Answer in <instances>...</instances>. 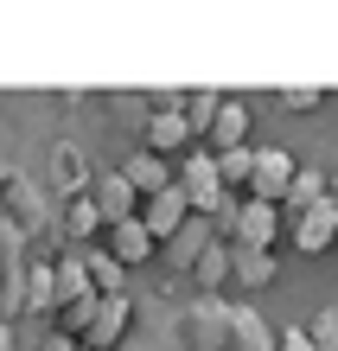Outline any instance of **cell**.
I'll return each instance as SVG.
<instances>
[{"mask_svg":"<svg viewBox=\"0 0 338 351\" xmlns=\"http://www.w3.org/2000/svg\"><path fill=\"white\" fill-rule=\"evenodd\" d=\"M90 204L102 211V223H121V217H134V204H141V198L128 192V179H121V173H109V179L90 192Z\"/></svg>","mask_w":338,"mask_h":351,"instance_id":"cell-15","label":"cell"},{"mask_svg":"<svg viewBox=\"0 0 338 351\" xmlns=\"http://www.w3.org/2000/svg\"><path fill=\"white\" fill-rule=\"evenodd\" d=\"M115 351H134V345H128V339H121V345H115Z\"/></svg>","mask_w":338,"mask_h":351,"instance_id":"cell-32","label":"cell"},{"mask_svg":"<svg viewBox=\"0 0 338 351\" xmlns=\"http://www.w3.org/2000/svg\"><path fill=\"white\" fill-rule=\"evenodd\" d=\"M192 339H198V351H230V306L204 300L192 313Z\"/></svg>","mask_w":338,"mask_h":351,"instance_id":"cell-14","label":"cell"},{"mask_svg":"<svg viewBox=\"0 0 338 351\" xmlns=\"http://www.w3.org/2000/svg\"><path fill=\"white\" fill-rule=\"evenodd\" d=\"M7 204H13V217L26 223V230H38V217H45V211H38V198H26V185H19V179H7Z\"/></svg>","mask_w":338,"mask_h":351,"instance_id":"cell-26","label":"cell"},{"mask_svg":"<svg viewBox=\"0 0 338 351\" xmlns=\"http://www.w3.org/2000/svg\"><path fill=\"white\" fill-rule=\"evenodd\" d=\"M83 275H90V287H96V294H121V262L109 256V250H90V243H83Z\"/></svg>","mask_w":338,"mask_h":351,"instance_id":"cell-18","label":"cell"},{"mask_svg":"<svg viewBox=\"0 0 338 351\" xmlns=\"http://www.w3.org/2000/svg\"><path fill=\"white\" fill-rule=\"evenodd\" d=\"M64 230H71L77 243H90V237L102 230V211L90 204V192H71V204H64Z\"/></svg>","mask_w":338,"mask_h":351,"instance_id":"cell-21","label":"cell"},{"mask_svg":"<svg viewBox=\"0 0 338 351\" xmlns=\"http://www.w3.org/2000/svg\"><path fill=\"white\" fill-rule=\"evenodd\" d=\"M224 230H230L237 250H268L274 230H281V211L262 204V198H243L237 204V192H224Z\"/></svg>","mask_w":338,"mask_h":351,"instance_id":"cell-2","label":"cell"},{"mask_svg":"<svg viewBox=\"0 0 338 351\" xmlns=\"http://www.w3.org/2000/svg\"><path fill=\"white\" fill-rule=\"evenodd\" d=\"M326 192H332V185H326V173H306V167H293V179H287L281 204H287V211H313V204H319Z\"/></svg>","mask_w":338,"mask_h":351,"instance_id":"cell-19","label":"cell"},{"mask_svg":"<svg viewBox=\"0 0 338 351\" xmlns=\"http://www.w3.org/2000/svg\"><path fill=\"white\" fill-rule=\"evenodd\" d=\"M306 345H313V351H338V313H332V306L306 326Z\"/></svg>","mask_w":338,"mask_h":351,"instance_id":"cell-27","label":"cell"},{"mask_svg":"<svg viewBox=\"0 0 338 351\" xmlns=\"http://www.w3.org/2000/svg\"><path fill=\"white\" fill-rule=\"evenodd\" d=\"M185 217H192V211H185V198H179V185H166V192H154V198H141V230L154 237V243H166V237H173V230H179Z\"/></svg>","mask_w":338,"mask_h":351,"instance_id":"cell-6","label":"cell"},{"mask_svg":"<svg viewBox=\"0 0 338 351\" xmlns=\"http://www.w3.org/2000/svg\"><path fill=\"white\" fill-rule=\"evenodd\" d=\"M128 313H134V300H128V294H102V300H96L90 332H83V351H115L121 339H128Z\"/></svg>","mask_w":338,"mask_h":351,"instance_id":"cell-4","label":"cell"},{"mask_svg":"<svg viewBox=\"0 0 338 351\" xmlns=\"http://www.w3.org/2000/svg\"><path fill=\"white\" fill-rule=\"evenodd\" d=\"M332 237H338V198L326 192L313 211H300V230H293V250L300 256H326L332 250Z\"/></svg>","mask_w":338,"mask_h":351,"instance_id":"cell-5","label":"cell"},{"mask_svg":"<svg viewBox=\"0 0 338 351\" xmlns=\"http://www.w3.org/2000/svg\"><path fill=\"white\" fill-rule=\"evenodd\" d=\"M173 185H179V198H185L192 217H217L224 211V185H217V167H210V147H185Z\"/></svg>","mask_w":338,"mask_h":351,"instance_id":"cell-1","label":"cell"},{"mask_svg":"<svg viewBox=\"0 0 338 351\" xmlns=\"http://www.w3.org/2000/svg\"><path fill=\"white\" fill-rule=\"evenodd\" d=\"M210 243H217V237H210V217H185L179 230L166 237V256H173L179 268H192V262H198V256L210 250Z\"/></svg>","mask_w":338,"mask_h":351,"instance_id":"cell-12","label":"cell"},{"mask_svg":"<svg viewBox=\"0 0 338 351\" xmlns=\"http://www.w3.org/2000/svg\"><path fill=\"white\" fill-rule=\"evenodd\" d=\"M210 167H217V185H224V192H243V185H249V167H256V147H217V154H210Z\"/></svg>","mask_w":338,"mask_h":351,"instance_id":"cell-16","label":"cell"},{"mask_svg":"<svg viewBox=\"0 0 338 351\" xmlns=\"http://www.w3.org/2000/svg\"><path fill=\"white\" fill-rule=\"evenodd\" d=\"M230 275H237L243 287H268L274 281V256L268 250H237V243H230Z\"/></svg>","mask_w":338,"mask_h":351,"instance_id":"cell-17","label":"cell"},{"mask_svg":"<svg viewBox=\"0 0 338 351\" xmlns=\"http://www.w3.org/2000/svg\"><path fill=\"white\" fill-rule=\"evenodd\" d=\"M217 102H224V90H185L179 115H185V128H192V141L210 134V115H217Z\"/></svg>","mask_w":338,"mask_h":351,"instance_id":"cell-20","label":"cell"},{"mask_svg":"<svg viewBox=\"0 0 338 351\" xmlns=\"http://www.w3.org/2000/svg\"><path fill=\"white\" fill-rule=\"evenodd\" d=\"M0 351H13V326H0Z\"/></svg>","mask_w":338,"mask_h":351,"instance_id":"cell-31","label":"cell"},{"mask_svg":"<svg viewBox=\"0 0 338 351\" xmlns=\"http://www.w3.org/2000/svg\"><path fill=\"white\" fill-rule=\"evenodd\" d=\"M121 179H128V192H134V198H154V192H166V185H173V160H160V154L134 147V160L121 167Z\"/></svg>","mask_w":338,"mask_h":351,"instance_id":"cell-7","label":"cell"},{"mask_svg":"<svg viewBox=\"0 0 338 351\" xmlns=\"http://www.w3.org/2000/svg\"><path fill=\"white\" fill-rule=\"evenodd\" d=\"M230 351H274V326L256 306H230Z\"/></svg>","mask_w":338,"mask_h":351,"instance_id":"cell-10","label":"cell"},{"mask_svg":"<svg viewBox=\"0 0 338 351\" xmlns=\"http://www.w3.org/2000/svg\"><path fill=\"white\" fill-rule=\"evenodd\" d=\"M96 300L102 294H90V300H71V306H58V332H64V339H83V332H90V319H96Z\"/></svg>","mask_w":338,"mask_h":351,"instance_id":"cell-22","label":"cell"},{"mask_svg":"<svg viewBox=\"0 0 338 351\" xmlns=\"http://www.w3.org/2000/svg\"><path fill=\"white\" fill-rule=\"evenodd\" d=\"M45 351H77V339H64V332H58V339H51Z\"/></svg>","mask_w":338,"mask_h":351,"instance_id":"cell-30","label":"cell"},{"mask_svg":"<svg viewBox=\"0 0 338 351\" xmlns=\"http://www.w3.org/2000/svg\"><path fill=\"white\" fill-rule=\"evenodd\" d=\"M160 243L141 230V217H121V223H109V256L121 262V268H134V262H147Z\"/></svg>","mask_w":338,"mask_h":351,"instance_id":"cell-11","label":"cell"},{"mask_svg":"<svg viewBox=\"0 0 338 351\" xmlns=\"http://www.w3.org/2000/svg\"><path fill=\"white\" fill-rule=\"evenodd\" d=\"M51 160H58V179H64V192H83V160H77V147H58Z\"/></svg>","mask_w":338,"mask_h":351,"instance_id":"cell-28","label":"cell"},{"mask_svg":"<svg viewBox=\"0 0 338 351\" xmlns=\"http://www.w3.org/2000/svg\"><path fill=\"white\" fill-rule=\"evenodd\" d=\"M96 294V287H90V275H83V256L71 250L64 262H51V300L58 306H71V300H90ZM58 306H51V313H58Z\"/></svg>","mask_w":338,"mask_h":351,"instance_id":"cell-13","label":"cell"},{"mask_svg":"<svg viewBox=\"0 0 338 351\" xmlns=\"http://www.w3.org/2000/svg\"><path fill=\"white\" fill-rule=\"evenodd\" d=\"M326 102V84H287L281 90V109H293V115H313Z\"/></svg>","mask_w":338,"mask_h":351,"instance_id":"cell-25","label":"cell"},{"mask_svg":"<svg viewBox=\"0 0 338 351\" xmlns=\"http://www.w3.org/2000/svg\"><path fill=\"white\" fill-rule=\"evenodd\" d=\"M210 154H217V147H243V141H249V102H237V96H224L217 102V115H210Z\"/></svg>","mask_w":338,"mask_h":351,"instance_id":"cell-9","label":"cell"},{"mask_svg":"<svg viewBox=\"0 0 338 351\" xmlns=\"http://www.w3.org/2000/svg\"><path fill=\"white\" fill-rule=\"evenodd\" d=\"M19 306H32V313H51V262H32L26 268V300H19Z\"/></svg>","mask_w":338,"mask_h":351,"instance_id":"cell-23","label":"cell"},{"mask_svg":"<svg viewBox=\"0 0 338 351\" xmlns=\"http://www.w3.org/2000/svg\"><path fill=\"white\" fill-rule=\"evenodd\" d=\"M192 275H198V287H217V281L230 275V243H210V250L192 262Z\"/></svg>","mask_w":338,"mask_h":351,"instance_id":"cell-24","label":"cell"},{"mask_svg":"<svg viewBox=\"0 0 338 351\" xmlns=\"http://www.w3.org/2000/svg\"><path fill=\"white\" fill-rule=\"evenodd\" d=\"M274 351H313V345H306V332H293V326H287V332H274Z\"/></svg>","mask_w":338,"mask_h":351,"instance_id":"cell-29","label":"cell"},{"mask_svg":"<svg viewBox=\"0 0 338 351\" xmlns=\"http://www.w3.org/2000/svg\"><path fill=\"white\" fill-rule=\"evenodd\" d=\"M287 179H293V154H287V147H262V154H256V167H249L243 198H262V204H274V211H281Z\"/></svg>","mask_w":338,"mask_h":351,"instance_id":"cell-3","label":"cell"},{"mask_svg":"<svg viewBox=\"0 0 338 351\" xmlns=\"http://www.w3.org/2000/svg\"><path fill=\"white\" fill-rule=\"evenodd\" d=\"M77 351H83V345H77Z\"/></svg>","mask_w":338,"mask_h":351,"instance_id":"cell-33","label":"cell"},{"mask_svg":"<svg viewBox=\"0 0 338 351\" xmlns=\"http://www.w3.org/2000/svg\"><path fill=\"white\" fill-rule=\"evenodd\" d=\"M141 147H147V154H160V160H179L185 147H192V128H185V115H147Z\"/></svg>","mask_w":338,"mask_h":351,"instance_id":"cell-8","label":"cell"}]
</instances>
